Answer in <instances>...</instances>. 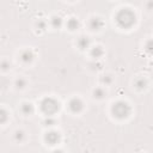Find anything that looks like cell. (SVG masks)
<instances>
[{
    "mask_svg": "<svg viewBox=\"0 0 153 153\" xmlns=\"http://www.w3.org/2000/svg\"><path fill=\"white\" fill-rule=\"evenodd\" d=\"M93 96H94L96 98H103V97L105 96V92H104L102 88H96V90L93 91Z\"/></svg>",
    "mask_w": 153,
    "mask_h": 153,
    "instance_id": "5bb4252c",
    "label": "cell"
},
{
    "mask_svg": "<svg viewBox=\"0 0 153 153\" xmlns=\"http://www.w3.org/2000/svg\"><path fill=\"white\" fill-rule=\"evenodd\" d=\"M135 86H136L137 88H145V87H146V80H143L142 78L137 79V80L135 81Z\"/></svg>",
    "mask_w": 153,
    "mask_h": 153,
    "instance_id": "4fadbf2b",
    "label": "cell"
},
{
    "mask_svg": "<svg viewBox=\"0 0 153 153\" xmlns=\"http://www.w3.org/2000/svg\"><path fill=\"white\" fill-rule=\"evenodd\" d=\"M20 60L24 62V63H29V62H31L32 60H33V54H32V51L31 50H23L22 53H20Z\"/></svg>",
    "mask_w": 153,
    "mask_h": 153,
    "instance_id": "8992f818",
    "label": "cell"
},
{
    "mask_svg": "<svg viewBox=\"0 0 153 153\" xmlns=\"http://www.w3.org/2000/svg\"><path fill=\"white\" fill-rule=\"evenodd\" d=\"M68 106H69L71 111H73V112H79V111L82 110L84 104H82V102H81L79 98H73V99H71V102L68 103Z\"/></svg>",
    "mask_w": 153,
    "mask_h": 153,
    "instance_id": "277c9868",
    "label": "cell"
},
{
    "mask_svg": "<svg viewBox=\"0 0 153 153\" xmlns=\"http://www.w3.org/2000/svg\"><path fill=\"white\" fill-rule=\"evenodd\" d=\"M102 26H103V22H102L100 18H97L96 17V18H92L90 20V27L92 30H99Z\"/></svg>",
    "mask_w": 153,
    "mask_h": 153,
    "instance_id": "52a82bcc",
    "label": "cell"
},
{
    "mask_svg": "<svg viewBox=\"0 0 153 153\" xmlns=\"http://www.w3.org/2000/svg\"><path fill=\"white\" fill-rule=\"evenodd\" d=\"M22 111H23V114H25V115H30V114L33 111L32 104H30V103H24V104L22 105Z\"/></svg>",
    "mask_w": 153,
    "mask_h": 153,
    "instance_id": "30bf717a",
    "label": "cell"
},
{
    "mask_svg": "<svg viewBox=\"0 0 153 153\" xmlns=\"http://www.w3.org/2000/svg\"><path fill=\"white\" fill-rule=\"evenodd\" d=\"M67 26H68L69 30H75V29H78V26H79V22H78L75 18H71V19L67 22Z\"/></svg>",
    "mask_w": 153,
    "mask_h": 153,
    "instance_id": "8fae6325",
    "label": "cell"
},
{
    "mask_svg": "<svg viewBox=\"0 0 153 153\" xmlns=\"http://www.w3.org/2000/svg\"><path fill=\"white\" fill-rule=\"evenodd\" d=\"M111 111H112L115 117H117V118H126L130 114V108L124 102H117V103H115L112 105Z\"/></svg>",
    "mask_w": 153,
    "mask_h": 153,
    "instance_id": "3957f363",
    "label": "cell"
},
{
    "mask_svg": "<svg viewBox=\"0 0 153 153\" xmlns=\"http://www.w3.org/2000/svg\"><path fill=\"white\" fill-rule=\"evenodd\" d=\"M59 140H60V135L56 131H49L45 134V141L49 145H55L59 142Z\"/></svg>",
    "mask_w": 153,
    "mask_h": 153,
    "instance_id": "5b68a950",
    "label": "cell"
},
{
    "mask_svg": "<svg viewBox=\"0 0 153 153\" xmlns=\"http://www.w3.org/2000/svg\"><path fill=\"white\" fill-rule=\"evenodd\" d=\"M25 85H26V81H25L23 78H19V79L16 80V86H17L18 88H23Z\"/></svg>",
    "mask_w": 153,
    "mask_h": 153,
    "instance_id": "2e32d148",
    "label": "cell"
},
{
    "mask_svg": "<svg viewBox=\"0 0 153 153\" xmlns=\"http://www.w3.org/2000/svg\"><path fill=\"white\" fill-rule=\"evenodd\" d=\"M102 81L105 82V84H110V82H111V76H110V75H106V76H104V78L102 79Z\"/></svg>",
    "mask_w": 153,
    "mask_h": 153,
    "instance_id": "44dd1931",
    "label": "cell"
},
{
    "mask_svg": "<svg viewBox=\"0 0 153 153\" xmlns=\"http://www.w3.org/2000/svg\"><path fill=\"white\" fill-rule=\"evenodd\" d=\"M41 109L45 115L50 116L59 110V102L51 97H47L41 102Z\"/></svg>",
    "mask_w": 153,
    "mask_h": 153,
    "instance_id": "7a4b0ae2",
    "label": "cell"
},
{
    "mask_svg": "<svg viewBox=\"0 0 153 153\" xmlns=\"http://www.w3.org/2000/svg\"><path fill=\"white\" fill-rule=\"evenodd\" d=\"M14 139H16V141H23V140H24V133H23L22 130L16 131V134H14Z\"/></svg>",
    "mask_w": 153,
    "mask_h": 153,
    "instance_id": "e0dca14e",
    "label": "cell"
},
{
    "mask_svg": "<svg viewBox=\"0 0 153 153\" xmlns=\"http://www.w3.org/2000/svg\"><path fill=\"white\" fill-rule=\"evenodd\" d=\"M37 27H38L39 30H44V29H45V23H44L43 20H38V23H37Z\"/></svg>",
    "mask_w": 153,
    "mask_h": 153,
    "instance_id": "ffe728a7",
    "label": "cell"
},
{
    "mask_svg": "<svg viewBox=\"0 0 153 153\" xmlns=\"http://www.w3.org/2000/svg\"><path fill=\"white\" fill-rule=\"evenodd\" d=\"M7 118H8L7 112H6L4 109H0V123L6 122V121H7Z\"/></svg>",
    "mask_w": 153,
    "mask_h": 153,
    "instance_id": "9a60e30c",
    "label": "cell"
},
{
    "mask_svg": "<svg viewBox=\"0 0 153 153\" xmlns=\"http://www.w3.org/2000/svg\"><path fill=\"white\" fill-rule=\"evenodd\" d=\"M54 153H63V152H62V151H55Z\"/></svg>",
    "mask_w": 153,
    "mask_h": 153,
    "instance_id": "7402d4cb",
    "label": "cell"
},
{
    "mask_svg": "<svg viewBox=\"0 0 153 153\" xmlns=\"http://www.w3.org/2000/svg\"><path fill=\"white\" fill-rule=\"evenodd\" d=\"M44 124L45 126H53V124H55V120L51 118L50 116H48V118H45V121H44Z\"/></svg>",
    "mask_w": 153,
    "mask_h": 153,
    "instance_id": "d6986e66",
    "label": "cell"
},
{
    "mask_svg": "<svg viewBox=\"0 0 153 153\" xmlns=\"http://www.w3.org/2000/svg\"><path fill=\"white\" fill-rule=\"evenodd\" d=\"M10 67H11V65H10V62H8V61L4 60V61H1V62H0V68H1V69L6 71V69H8Z\"/></svg>",
    "mask_w": 153,
    "mask_h": 153,
    "instance_id": "ac0fdd59",
    "label": "cell"
},
{
    "mask_svg": "<svg viewBox=\"0 0 153 153\" xmlns=\"http://www.w3.org/2000/svg\"><path fill=\"white\" fill-rule=\"evenodd\" d=\"M51 25L54 26V27H60L61 25H62V19L60 18V17H53V19H51Z\"/></svg>",
    "mask_w": 153,
    "mask_h": 153,
    "instance_id": "7c38bea8",
    "label": "cell"
},
{
    "mask_svg": "<svg viewBox=\"0 0 153 153\" xmlns=\"http://www.w3.org/2000/svg\"><path fill=\"white\" fill-rule=\"evenodd\" d=\"M91 55H92V57H94V59H99V57L103 55V49H102L100 47H94V48H92V50H91Z\"/></svg>",
    "mask_w": 153,
    "mask_h": 153,
    "instance_id": "9c48e42d",
    "label": "cell"
},
{
    "mask_svg": "<svg viewBox=\"0 0 153 153\" xmlns=\"http://www.w3.org/2000/svg\"><path fill=\"white\" fill-rule=\"evenodd\" d=\"M88 44H90V39H88L87 37H85V36H82V37H80V38L78 39V45H79L81 49L87 48Z\"/></svg>",
    "mask_w": 153,
    "mask_h": 153,
    "instance_id": "ba28073f",
    "label": "cell"
},
{
    "mask_svg": "<svg viewBox=\"0 0 153 153\" xmlns=\"http://www.w3.org/2000/svg\"><path fill=\"white\" fill-rule=\"evenodd\" d=\"M116 22L121 27H130L135 23V14L129 8H123L116 14Z\"/></svg>",
    "mask_w": 153,
    "mask_h": 153,
    "instance_id": "6da1fadb",
    "label": "cell"
}]
</instances>
